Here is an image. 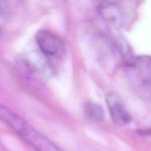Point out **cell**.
Segmentation results:
<instances>
[{"label": "cell", "mask_w": 151, "mask_h": 151, "mask_svg": "<svg viewBox=\"0 0 151 151\" xmlns=\"http://www.w3.org/2000/svg\"><path fill=\"white\" fill-rule=\"evenodd\" d=\"M10 128L36 151H65L19 115Z\"/></svg>", "instance_id": "2"}, {"label": "cell", "mask_w": 151, "mask_h": 151, "mask_svg": "<svg viewBox=\"0 0 151 151\" xmlns=\"http://www.w3.org/2000/svg\"><path fill=\"white\" fill-rule=\"evenodd\" d=\"M8 13V5L7 0H0V17H4Z\"/></svg>", "instance_id": "6"}, {"label": "cell", "mask_w": 151, "mask_h": 151, "mask_svg": "<svg viewBox=\"0 0 151 151\" xmlns=\"http://www.w3.org/2000/svg\"><path fill=\"white\" fill-rule=\"evenodd\" d=\"M106 103L112 120L116 125L124 127L131 122V116L126 108L122 100L115 93L106 96Z\"/></svg>", "instance_id": "4"}, {"label": "cell", "mask_w": 151, "mask_h": 151, "mask_svg": "<svg viewBox=\"0 0 151 151\" xmlns=\"http://www.w3.org/2000/svg\"><path fill=\"white\" fill-rule=\"evenodd\" d=\"M36 41L43 56L49 59H59L65 51L63 40L56 33L47 30H39Z\"/></svg>", "instance_id": "3"}, {"label": "cell", "mask_w": 151, "mask_h": 151, "mask_svg": "<svg viewBox=\"0 0 151 151\" xmlns=\"http://www.w3.org/2000/svg\"><path fill=\"white\" fill-rule=\"evenodd\" d=\"M85 113L88 119L96 122H101L104 119V109L96 103H88L85 107Z\"/></svg>", "instance_id": "5"}, {"label": "cell", "mask_w": 151, "mask_h": 151, "mask_svg": "<svg viewBox=\"0 0 151 151\" xmlns=\"http://www.w3.org/2000/svg\"><path fill=\"white\" fill-rule=\"evenodd\" d=\"M126 73L135 94L144 101H151V56L130 59L126 65Z\"/></svg>", "instance_id": "1"}]
</instances>
